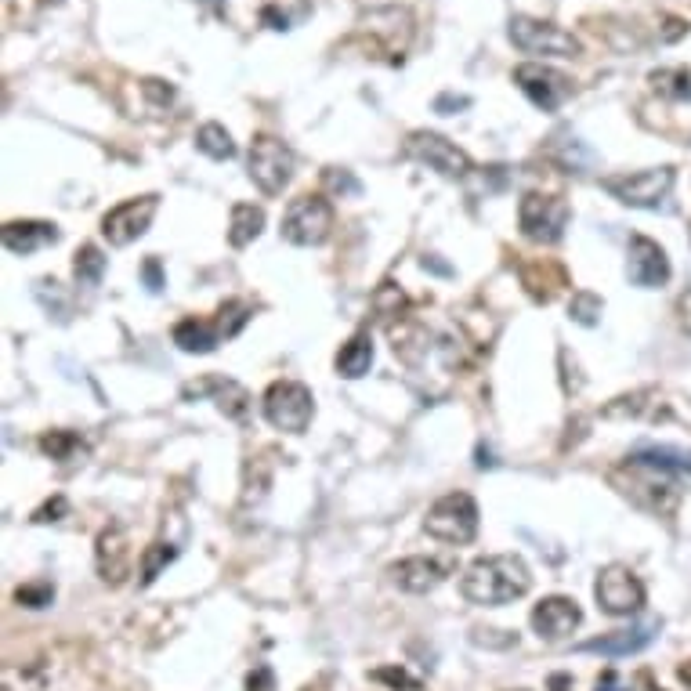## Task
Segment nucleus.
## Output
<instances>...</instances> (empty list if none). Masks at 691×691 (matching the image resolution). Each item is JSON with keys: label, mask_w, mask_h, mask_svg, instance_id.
I'll return each mask as SVG.
<instances>
[{"label": "nucleus", "mask_w": 691, "mask_h": 691, "mask_svg": "<svg viewBox=\"0 0 691 691\" xmlns=\"http://www.w3.org/2000/svg\"><path fill=\"white\" fill-rule=\"evenodd\" d=\"M196 145H199V152H207L210 160H232V156H236V142H232V134H228L221 124L199 127Z\"/></svg>", "instance_id": "obj_26"}, {"label": "nucleus", "mask_w": 691, "mask_h": 691, "mask_svg": "<svg viewBox=\"0 0 691 691\" xmlns=\"http://www.w3.org/2000/svg\"><path fill=\"white\" fill-rule=\"evenodd\" d=\"M594 597L605 616H637L644 608V583L626 565H608L597 572Z\"/></svg>", "instance_id": "obj_9"}, {"label": "nucleus", "mask_w": 691, "mask_h": 691, "mask_svg": "<svg viewBox=\"0 0 691 691\" xmlns=\"http://www.w3.org/2000/svg\"><path fill=\"white\" fill-rule=\"evenodd\" d=\"M322 185L330 192H341V196H359L362 192L359 178L351 171H341V167H326V171H322Z\"/></svg>", "instance_id": "obj_32"}, {"label": "nucleus", "mask_w": 691, "mask_h": 691, "mask_svg": "<svg viewBox=\"0 0 691 691\" xmlns=\"http://www.w3.org/2000/svg\"><path fill=\"white\" fill-rule=\"evenodd\" d=\"M601 312H605V301L597 294H590V290H576L572 301H568V319L579 322V326H597Z\"/></svg>", "instance_id": "obj_29"}, {"label": "nucleus", "mask_w": 691, "mask_h": 691, "mask_svg": "<svg viewBox=\"0 0 691 691\" xmlns=\"http://www.w3.org/2000/svg\"><path fill=\"white\" fill-rule=\"evenodd\" d=\"M265 228V210L254 207V203H236L232 207V218H228V243L236 250L250 247Z\"/></svg>", "instance_id": "obj_22"}, {"label": "nucleus", "mask_w": 691, "mask_h": 691, "mask_svg": "<svg viewBox=\"0 0 691 691\" xmlns=\"http://www.w3.org/2000/svg\"><path fill=\"white\" fill-rule=\"evenodd\" d=\"M15 597H19V605H26V608H44V605H51V587L48 583H40V587H19Z\"/></svg>", "instance_id": "obj_34"}, {"label": "nucleus", "mask_w": 691, "mask_h": 691, "mask_svg": "<svg viewBox=\"0 0 691 691\" xmlns=\"http://www.w3.org/2000/svg\"><path fill=\"white\" fill-rule=\"evenodd\" d=\"M673 181H677L673 167H648V171L634 174H608V178H601V189L626 207L655 210L673 192Z\"/></svg>", "instance_id": "obj_5"}, {"label": "nucleus", "mask_w": 691, "mask_h": 691, "mask_svg": "<svg viewBox=\"0 0 691 691\" xmlns=\"http://www.w3.org/2000/svg\"><path fill=\"white\" fill-rule=\"evenodd\" d=\"M652 84H655L659 95L677 98V102L688 98L691 102V73L688 69H659V73H652Z\"/></svg>", "instance_id": "obj_28"}, {"label": "nucleus", "mask_w": 691, "mask_h": 691, "mask_svg": "<svg viewBox=\"0 0 691 691\" xmlns=\"http://www.w3.org/2000/svg\"><path fill=\"white\" fill-rule=\"evenodd\" d=\"M424 532L438 543L464 547L478 536V503L467 493H449L435 500L424 514Z\"/></svg>", "instance_id": "obj_2"}, {"label": "nucleus", "mask_w": 691, "mask_h": 691, "mask_svg": "<svg viewBox=\"0 0 691 691\" xmlns=\"http://www.w3.org/2000/svg\"><path fill=\"white\" fill-rule=\"evenodd\" d=\"M73 275L80 286H98L105 275V254L95 247V243H84L73 257Z\"/></svg>", "instance_id": "obj_25"}, {"label": "nucleus", "mask_w": 691, "mask_h": 691, "mask_svg": "<svg viewBox=\"0 0 691 691\" xmlns=\"http://www.w3.org/2000/svg\"><path fill=\"white\" fill-rule=\"evenodd\" d=\"M261 406H265L268 424L286 435H304L315 417V398L301 380H275L261 398Z\"/></svg>", "instance_id": "obj_4"}, {"label": "nucleus", "mask_w": 691, "mask_h": 691, "mask_svg": "<svg viewBox=\"0 0 691 691\" xmlns=\"http://www.w3.org/2000/svg\"><path fill=\"white\" fill-rule=\"evenodd\" d=\"M247 171L250 181L265 196H279L290 185V178H294V149L283 138H275V134H257L254 145H250Z\"/></svg>", "instance_id": "obj_6"}, {"label": "nucleus", "mask_w": 691, "mask_h": 691, "mask_svg": "<svg viewBox=\"0 0 691 691\" xmlns=\"http://www.w3.org/2000/svg\"><path fill=\"white\" fill-rule=\"evenodd\" d=\"M40 449L58 464H76L87 456V442L76 431H48V435H40Z\"/></svg>", "instance_id": "obj_24"}, {"label": "nucleus", "mask_w": 691, "mask_h": 691, "mask_svg": "<svg viewBox=\"0 0 691 691\" xmlns=\"http://www.w3.org/2000/svg\"><path fill=\"white\" fill-rule=\"evenodd\" d=\"M514 84H518L521 91H525V98H529L536 109H543V113H554V109L572 95L568 76L550 66H540V62H525V66L514 69Z\"/></svg>", "instance_id": "obj_12"}, {"label": "nucleus", "mask_w": 691, "mask_h": 691, "mask_svg": "<svg viewBox=\"0 0 691 691\" xmlns=\"http://www.w3.org/2000/svg\"><path fill=\"white\" fill-rule=\"evenodd\" d=\"M373 366V337L366 330L355 333L341 351H337V373L348 380H359L366 377Z\"/></svg>", "instance_id": "obj_21"}, {"label": "nucleus", "mask_w": 691, "mask_h": 691, "mask_svg": "<svg viewBox=\"0 0 691 691\" xmlns=\"http://www.w3.org/2000/svg\"><path fill=\"white\" fill-rule=\"evenodd\" d=\"M247 691H272V670H257L247 677Z\"/></svg>", "instance_id": "obj_37"}, {"label": "nucleus", "mask_w": 691, "mask_h": 691, "mask_svg": "<svg viewBox=\"0 0 691 691\" xmlns=\"http://www.w3.org/2000/svg\"><path fill=\"white\" fill-rule=\"evenodd\" d=\"M532 590V572L518 554H489V558H474L460 576V594L471 605L500 608L511 605L518 597Z\"/></svg>", "instance_id": "obj_1"}, {"label": "nucleus", "mask_w": 691, "mask_h": 691, "mask_svg": "<svg viewBox=\"0 0 691 691\" xmlns=\"http://www.w3.org/2000/svg\"><path fill=\"white\" fill-rule=\"evenodd\" d=\"M511 40L521 51H529V55H554V58L583 55V44H579L572 33H565V29L554 26V22L529 19V15L511 19Z\"/></svg>", "instance_id": "obj_10"}, {"label": "nucleus", "mask_w": 691, "mask_h": 691, "mask_svg": "<svg viewBox=\"0 0 691 691\" xmlns=\"http://www.w3.org/2000/svg\"><path fill=\"white\" fill-rule=\"evenodd\" d=\"M174 558H178V547H174V543L156 540L152 547H145V554H142V587L156 583V576H160L163 568L171 565Z\"/></svg>", "instance_id": "obj_27"}, {"label": "nucleus", "mask_w": 691, "mask_h": 691, "mask_svg": "<svg viewBox=\"0 0 691 691\" xmlns=\"http://www.w3.org/2000/svg\"><path fill=\"white\" fill-rule=\"evenodd\" d=\"M626 275L641 290H659L670 283V257L648 236H634L626 247Z\"/></svg>", "instance_id": "obj_13"}, {"label": "nucleus", "mask_w": 691, "mask_h": 691, "mask_svg": "<svg viewBox=\"0 0 691 691\" xmlns=\"http://www.w3.org/2000/svg\"><path fill=\"white\" fill-rule=\"evenodd\" d=\"M677 322H681V330L691 337V286L677 297Z\"/></svg>", "instance_id": "obj_35"}, {"label": "nucleus", "mask_w": 691, "mask_h": 691, "mask_svg": "<svg viewBox=\"0 0 691 691\" xmlns=\"http://www.w3.org/2000/svg\"><path fill=\"white\" fill-rule=\"evenodd\" d=\"M196 4H207V8H218L221 0H196Z\"/></svg>", "instance_id": "obj_40"}, {"label": "nucleus", "mask_w": 691, "mask_h": 691, "mask_svg": "<svg viewBox=\"0 0 691 691\" xmlns=\"http://www.w3.org/2000/svg\"><path fill=\"white\" fill-rule=\"evenodd\" d=\"M630 464L652 467V471H677V474H691V453H681V449H670V445H644L637 453L626 456Z\"/></svg>", "instance_id": "obj_23"}, {"label": "nucleus", "mask_w": 691, "mask_h": 691, "mask_svg": "<svg viewBox=\"0 0 691 691\" xmlns=\"http://www.w3.org/2000/svg\"><path fill=\"white\" fill-rule=\"evenodd\" d=\"M373 681L380 684H391V688H402V691H420V681L417 677H409L402 666H384V670H373Z\"/></svg>", "instance_id": "obj_33"}, {"label": "nucleus", "mask_w": 691, "mask_h": 691, "mask_svg": "<svg viewBox=\"0 0 691 691\" xmlns=\"http://www.w3.org/2000/svg\"><path fill=\"white\" fill-rule=\"evenodd\" d=\"M62 511H66V500H62V496H55V503H48V507H40V511L33 514V521H55L51 514H62Z\"/></svg>", "instance_id": "obj_39"}, {"label": "nucleus", "mask_w": 691, "mask_h": 691, "mask_svg": "<svg viewBox=\"0 0 691 691\" xmlns=\"http://www.w3.org/2000/svg\"><path fill=\"white\" fill-rule=\"evenodd\" d=\"M391 583L406 594H431L438 583H445V565L435 558H402L388 568Z\"/></svg>", "instance_id": "obj_18"}, {"label": "nucleus", "mask_w": 691, "mask_h": 691, "mask_svg": "<svg viewBox=\"0 0 691 691\" xmlns=\"http://www.w3.org/2000/svg\"><path fill=\"white\" fill-rule=\"evenodd\" d=\"M406 304H409L406 294H402L395 283H384L377 294H373V308H377L380 319H402V315H406Z\"/></svg>", "instance_id": "obj_30"}, {"label": "nucleus", "mask_w": 691, "mask_h": 691, "mask_svg": "<svg viewBox=\"0 0 691 691\" xmlns=\"http://www.w3.org/2000/svg\"><path fill=\"white\" fill-rule=\"evenodd\" d=\"M145 283H149V290L152 294H160L163 290V275H160V261H156V257H149V261H145Z\"/></svg>", "instance_id": "obj_36"}, {"label": "nucleus", "mask_w": 691, "mask_h": 691, "mask_svg": "<svg viewBox=\"0 0 691 691\" xmlns=\"http://www.w3.org/2000/svg\"><path fill=\"white\" fill-rule=\"evenodd\" d=\"M572 218V210L561 196H543V192H525L518 203V225L521 236L543 247H554L565 236V225Z\"/></svg>", "instance_id": "obj_7"}, {"label": "nucleus", "mask_w": 691, "mask_h": 691, "mask_svg": "<svg viewBox=\"0 0 691 691\" xmlns=\"http://www.w3.org/2000/svg\"><path fill=\"white\" fill-rule=\"evenodd\" d=\"M131 561H134V550L131 540H127V529L124 525H105L98 532V543H95V565H98V576L105 583L120 587L127 576H131Z\"/></svg>", "instance_id": "obj_14"}, {"label": "nucleus", "mask_w": 691, "mask_h": 691, "mask_svg": "<svg viewBox=\"0 0 691 691\" xmlns=\"http://www.w3.org/2000/svg\"><path fill=\"white\" fill-rule=\"evenodd\" d=\"M156 210H160V196L124 199L120 207H113L102 218V236L109 239L113 247H131L134 239H142L145 232H149Z\"/></svg>", "instance_id": "obj_11"}, {"label": "nucleus", "mask_w": 691, "mask_h": 691, "mask_svg": "<svg viewBox=\"0 0 691 691\" xmlns=\"http://www.w3.org/2000/svg\"><path fill=\"white\" fill-rule=\"evenodd\" d=\"M174 344L189 355H207L221 344V330L218 322H207V319H181L174 326Z\"/></svg>", "instance_id": "obj_20"}, {"label": "nucleus", "mask_w": 691, "mask_h": 691, "mask_svg": "<svg viewBox=\"0 0 691 691\" xmlns=\"http://www.w3.org/2000/svg\"><path fill=\"white\" fill-rule=\"evenodd\" d=\"M597 691H630L623 681L616 677V670H605L601 677H597Z\"/></svg>", "instance_id": "obj_38"}, {"label": "nucleus", "mask_w": 691, "mask_h": 691, "mask_svg": "<svg viewBox=\"0 0 691 691\" xmlns=\"http://www.w3.org/2000/svg\"><path fill=\"white\" fill-rule=\"evenodd\" d=\"M207 395L218 402V409L228 420H247L250 395H247L243 384H236V380H228V377H199V380H189V384L181 388V398H185V402H192V398H207Z\"/></svg>", "instance_id": "obj_15"}, {"label": "nucleus", "mask_w": 691, "mask_h": 691, "mask_svg": "<svg viewBox=\"0 0 691 691\" xmlns=\"http://www.w3.org/2000/svg\"><path fill=\"white\" fill-rule=\"evenodd\" d=\"M250 322V308L243 301H225L218 308V330H221V337H236L243 326Z\"/></svg>", "instance_id": "obj_31"}, {"label": "nucleus", "mask_w": 691, "mask_h": 691, "mask_svg": "<svg viewBox=\"0 0 691 691\" xmlns=\"http://www.w3.org/2000/svg\"><path fill=\"white\" fill-rule=\"evenodd\" d=\"M659 619H644L637 626H626V630H612V634H601L594 641L579 644V652H597V655H608V659H619V655H637L644 652L648 644L655 641L659 634Z\"/></svg>", "instance_id": "obj_17"}, {"label": "nucleus", "mask_w": 691, "mask_h": 691, "mask_svg": "<svg viewBox=\"0 0 691 691\" xmlns=\"http://www.w3.org/2000/svg\"><path fill=\"white\" fill-rule=\"evenodd\" d=\"M58 239H62V232H58V225H51V221H8L4 232H0L4 250H11V254H19V257L37 254V250L51 247Z\"/></svg>", "instance_id": "obj_19"}, {"label": "nucleus", "mask_w": 691, "mask_h": 691, "mask_svg": "<svg viewBox=\"0 0 691 691\" xmlns=\"http://www.w3.org/2000/svg\"><path fill=\"white\" fill-rule=\"evenodd\" d=\"M406 156L409 160L424 163V167H431L435 174H442V178H467V174L474 171L471 156H467L464 149L456 142H449L445 134H435V131H413L406 138Z\"/></svg>", "instance_id": "obj_8"}, {"label": "nucleus", "mask_w": 691, "mask_h": 691, "mask_svg": "<svg viewBox=\"0 0 691 691\" xmlns=\"http://www.w3.org/2000/svg\"><path fill=\"white\" fill-rule=\"evenodd\" d=\"M283 239L294 247H322L333 232V207L322 192H304V196L290 199V207L283 214Z\"/></svg>", "instance_id": "obj_3"}, {"label": "nucleus", "mask_w": 691, "mask_h": 691, "mask_svg": "<svg viewBox=\"0 0 691 691\" xmlns=\"http://www.w3.org/2000/svg\"><path fill=\"white\" fill-rule=\"evenodd\" d=\"M529 623L543 641H561V637H568L579 623H583V608H579L572 597H561V594L543 597L540 605L532 608Z\"/></svg>", "instance_id": "obj_16"}]
</instances>
